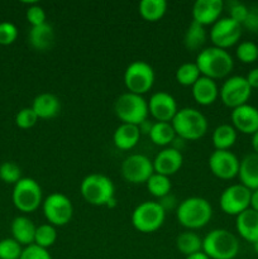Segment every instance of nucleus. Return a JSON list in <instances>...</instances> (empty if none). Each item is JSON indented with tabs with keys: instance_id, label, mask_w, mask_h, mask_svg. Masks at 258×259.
Wrapping results in <instances>:
<instances>
[{
	"instance_id": "nucleus-47",
	"label": "nucleus",
	"mask_w": 258,
	"mask_h": 259,
	"mask_svg": "<svg viewBox=\"0 0 258 259\" xmlns=\"http://www.w3.org/2000/svg\"><path fill=\"white\" fill-rule=\"evenodd\" d=\"M252 148L255 154H258V132H255L252 136Z\"/></svg>"
},
{
	"instance_id": "nucleus-2",
	"label": "nucleus",
	"mask_w": 258,
	"mask_h": 259,
	"mask_svg": "<svg viewBox=\"0 0 258 259\" xmlns=\"http://www.w3.org/2000/svg\"><path fill=\"white\" fill-rule=\"evenodd\" d=\"M195 63L201 76L214 81L227 77L234 67V61L230 53L227 50H222L214 46L200 51Z\"/></svg>"
},
{
	"instance_id": "nucleus-45",
	"label": "nucleus",
	"mask_w": 258,
	"mask_h": 259,
	"mask_svg": "<svg viewBox=\"0 0 258 259\" xmlns=\"http://www.w3.org/2000/svg\"><path fill=\"white\" fill-rule=\"evenodd\" d=\"M245 80L249 83L250 89H258V67L252 68V70L248 72V75L245 76Z\"/></svg>"
},
{
	"instance_id": "nucleus-33",
	"label": "nucleus",
	"mask_w": 258,
	"mask_h": 259,
	"mask_svg": "<svg viewBox=\"0 0 258 259\" xmlns=\"http://www.w3.org/2000/svg\"><path fill=\"white\" fill-rule=\"evenodd\" d=\"M176 81L182 86H192L200 77L201 73L197 68L195 62H186L182 63L179 68L176 70Z\"/></svg>"
},
{
	"instance_id": "nucleus-10",
	"label": "nucleus",
	"mask_w": 258,
	"mask_h": 259,
	"mask_svg": "<svg viewBox=\"0 0 258 259\" xmlns=\"http://www.w3.org/2000/svg\"><path fill=\"white\" fill-rule=\"evenodd\" d=\"M43 215L48 224L53 227H65L71 222L73 215V206L71 200L61 192L48 195L42 202Z\"/></svg>"
},
{
	"instance_id": "nucleus-4",
	"label": "nucleus",
	"mask_w": 258,
	"mask_h": 259,
	"mask_svg": "<svg viewBox=\"0 0 258 259\" xmlns=\"http://www.w3.org/2000/svg\"><path fill=\"white\" fill-rule=\"evenodd\" d=\"M239 240L227 229H214L202 239V252L210 259H234L239 253Z\"/></svg>"
},
{
	"instance_id": "nucleus-3",
	"label": "nucleus",
	"mask_w": 258,
	"mask_h": 259,
	"mask_svg": "<svg viewBox=\"0 0 258 259\" xmlns=\"http://www.w3.org/2000/svg\"><path fill=\"white\" fill-rule=\"evenodd\" d=\"M171 124L176 136L184 141H199L209 128L204 114L194 108L179 109Z\"/></svg>"
},
{
	"instance_id": "nucleus-32",
	"label": "nucleus",
	"mask_w": 258,
	"mask_h": 259,
	"mask_svg": "<svg viewBox=\"0 0 258 259\" xmlns=\"http://www.w3.org/2000/svg\"><path fill=\"white\" fill-rule=\"evenodd\" d=\"M146 185L149 194L159 200H161L162 197L171 194V189H172L171 180H169V177L163 176V175L153 174L151 177H149L148 181L146 182Z\"/></svg>"
},
{
	"instance_id": "nucleus-17",
	"label": "nucleus",
	"mask_w": 258,
	"mask_h": 259,
	"mask_svg": "<svg viewBox=\"0 0 258 259\" xmlns=\"http://www.w3.org/2000/svg\"><path fill=\"white\" fill-rule=\"evenodd\" d=\"M232 125L237 132L253 136L258 132V109L249 104L233 109L230 114Z\"/></svg>"
},
{
	"instance_id": "nucleus-19",
	"label": "nucleus",
	"mask_w": 258,
	"mask_h": 259,
	"mask_svg": "<svg viewBox=\"0 0 258 259\" xmlns=\"http://www.w3.org/2000/svg\"><path fill=\"white\" fill-rule=\"evenodd\" d=\"M184 164L182 153L172 147L162 149L153 159L154 174L163 175V176H172L181 169Z\"/></svg>"
},
{
	"instance_id": "nucleus-26",
	"label": "nucleus",
	"mask_w": 258,
	"mask_h": 259,
	"mask_svg": "<svg viewBox=\"0 0 258 259\" xmlns=\"http://www.w3.org/2000/svg\"><path fill=\"white\" fill-rule=\"evenodd\" d=\"M141 139L139 126L121 123L113 134V142L115 147L121 151H131L138 144Z\"/></svg>"
},
{
	"instance_id": "nucleus-23",
	"label": "nucleus",
	"mask_w": 258,
	"mask_h": 259,
	"mask_svg": "<svg viewBox=\"0 0 258 259\" xmlns=\"http://www.w3.org/2000/svg\"><path fill=\"white\" fill-rule=\"evenodd\" d=\"M238 177L240 184L250 191L258 190V154L253 152L240 161Z\"/></svg>"
},
{
	"instance_id": "nucleus-25",
	"label": "nucleus",
	"mask_w": 258,
	"mask_h": 259,
	"mask_svg": "<svg viewBox=\"0 0 258 259\" xmlns=\"http://www.w3.org/2000/svg\"><path fill=\"white\" fill-rule=\"evenodd\" d=\"M28 40L32 48L39 52H46L51 50L55 43V30L52 25L45 23L38 27H30L29 33H28Z\"/></svg>"
},
{
	"instance_id": "nucleus-8",
	"label": "nucleus",
	"mask_w": 258,
	"mask_h": 259,
	"mask_svg": "<svg viewBox=\"0 0 258 259\" xmlns=\"http://www.w3.org/2000/svg\"><path fill=\"white\" fill-rule=\"evenodd\" d=\"M12 200L20 212H33L42 205L43 195L39 184L30 177H22L13 187Z\"/></svg>"
},
{
	"instance_id": "nucleus-14",
	"label": "nucleus",
	"mask_w": 258,
	"mask_h": 259,
	"mask_svg": "<svg viewBox=\"0 0 258 259\" xmlns=\"http://www.w3.org/2000/svg\"><path fill=\"white\" fill-rule=\"evenodd\" d=\"M243 27L239 23L228 18H220L212 24L210 30V40L212 46L222 50H228L239 42Z\"/></svg>"
},
{
	"instance_id": "nucleus-49",
	"label": "nucleus",
	"mask_w": 258,
	"mask_h": 259,
	"mask_svg": "<svg viewBox=\"0 0 258 259\" xmlns=\"http://www.w3.org/2000/svg\"><path fill=\"white\" fill-rule=\"evenodd\" d=\"M253 250H254L255 254L258 255V240H257V242L253 243Z\"/></svg>"
},
{
	"instance_id": "nucleus-43",
	"label": "nucleus",
	"mask_w": 258,
	"mask_h": 259,
	"mask_svg": "<svg viewBox=\"0 0 258 259\" xmlns=\"http://www.w3.org/2000/svg\"><path fill=\"white\" fill-rule=\"evenodd\" d=\"M242 27L247 28L249 32H258V5L248 7V15Z\"/></svg>"
},
{
	"instance_id": "nucleus-6",
	"label": "nucleus",
	"mask_w": 258,
	"mask_h": 259,
	"mask_svg": "<svg viewBox=\"0 0 258 259\" xmlns=\"http://www.w3.org/2000/svg\"><path fill=\"white\" fill-rule=\"evenodd\" d=\"M114 111L123 124L139 126L148 118V101L137 94L124 93L116 99Z\"/></svg>"
},
{
	"instance_id": "nucleus-1",
	"label": "nucleus",
	"mask_w": 258,
	"mask_h": 259,
	"mask_svg": "<svg viewBox=\"0 0 258 259\" xmlns=\"http://www.w3.org/2000/svg\"><path fill=\"white\" fill-rule=\"evenodd\" d=\"M176 218L181 227L194 232L209 224L212 218V207L204 197H187L177 205Z\"/></svg>"
},
{
	"instance_id": "nucleus-21",
	"label": "nucleus",
	"mask_w": 258,
	"mask_h": 259,
	"mask_svg": "<svg viewBox=\"0 0 258 259\" xmlns=\"http://www.w3.org/2000/svg\"><path fill=\"white\" fill-rule=\"evenodd\" d=\"M235 228L240 237L249 243L258 240V212L249 207L235 217Z\"/></svg>"
},
{
	"instance_id": "nucleus-24",
	"label": "nucleus",
	"mask_w": 258,
	"mask_h": 259,
	"mask_svg": "<svg viewBox=\"0 0 258 259\" xmlns=\"http://www.w3.org/2000/svg\"><path fill=\"white\" fill-rule=\"evenodd\" d=\"M30 108L33 109L38 119H52L60 113L61 103L53 94L43 93L35 96Z\"/></svg>"
},
{
	"instance_id": "nucleus-15",
	"label": "nucleus",
	"mask_w": 258,
	"mask_h": 259,
	"mask_svg": "<svg viewBox=\"0 0 258 259\" xmlns=\"http://www.w3.org/2000/svg\"><path fill=\"white\" fill-rule=\"evenodd\" d=\"M240 161L233 152L217 151L209 157V168L215 177L220 180H232L238 176Z\"/></svg>"
},
{
	"instance_id": "nucleus-46",
	"label": "nucleus",
	"mask_w": 258,
	"mask_h": 259,
	"mask_svg": "<svg viewBox=\"0 0 258 259\" xmlns=\"http://www.w3.org/2000/svg\"><path fill=\"white\" fill-rule=\"evenodd\" d=\"M250 209L254 210V211L258 212V190H254L252 191V195H250Z\"/></svg>"
},
{
	"instance_id": "nucleus-40",
	"label": "nucleus",
	"mask_w": 258,
	"mask_h": 259,
	"mask_svg": "<svg viewBox=\"0 0 258 259\" xmlns=\"http://www.w3.org/2000/svg\"><path fill=\"white\" fill-rule=\"evenodd\" d=\"M18 38V28L10 22L0 23V46H9Z\"/></svg>"
},
{
	"instance_id": "nucleus-16",
	"label": "nucleus",
	"mask_w": 258,
	"mask_h": 259,
	"mask_svg": "<svg viewBox=\"0 0 258 259\" xmlns=\"http://www.w3.org/2000/svg\"><path fill=\"white\" fill-rule=\"evenodd\" d=\"M149 114L162 123H171L179 111L177 103L171 94L166 91L154 93L148 101Z\"/></svg>"
},
{
	"instance_id": "nucleus-7",
	"label": "nucleus",
	"mask_w": 258,
	"mask_h": 259,
	"mask_svg": "<svg viewBox=\"0 0 258 259\" xmlns=\"http://www.w3.org/2000/svg\"><path fill=\"white\" fill-rule=\"evenodd\" d=\"M166 211L157 201H143L132 212V224L139 233H154L163 225Z\"/></svg>"
},
{
	"instance_id": "nucleus-48",
	"label": "nucleus",
	"mask_w": 258,
	"mask_h": 259,
	"mask_svg": "<svg viewBox=\"0 0 258 259\" xmlns=\"http://www.w3.org/2000/svg\"><path fill=\"white\" fill-rule=\"evenodd\" d=\"M185 259H210V258L207 257L204 252H199V253H195V254L192 255H189V257H186Z\"/></svg>"
},
{
	"instance_id": "nucleus-18",
	"label": "nucleus",
	"mask_w": 258,
	"mask_h": 259,
	"mask_svg": "<svg viewBox=\"0 0 258 259\" xmlns=\"http://www.w3.org/2000/svg\"><path fill=\"white\" fill-rule=\"evenodd\" d=\"M224 9L223 0H196L192 7V22L202 25H212L220 19Z\"/></svg>"
},
{
	"instance_id": "nucleus-9",
	"label": "nucleus",
	"mask_w": 258,
	"mask_h": 259,
	"mask_svg": "<svg viewBox=\"0 0 258 259\" xmlns=\"http://www.w3.org/2000/svg\"><path fill=\"white\" fill-rule=\"evenodd\" d=\"M123 80L128 93L143 96L153 88L156 75L149 63L144 61H134L124 71Z\"/></svg>"
},
{
	"instance_id": "nucleus-39",
	"label": "nucleus",
	"mask_w": 258,
	"mask_h": 259,
	"mask_svg": "<svg viewBox=\"0 0 258 259\" xmlns=\"http://www.w3.org/2000/svg\"><path fill=\"white\" fill-rule=\"evenodd\" d=\"M25 17H27V20L30 24V27H38V25H42L45 23H47L46 22L47 20V15H46L45 9L40 5L35 4V3L28 8Z\"/></svg>"
},
{
	"instance_id": "nucleus-30",
	"label": "nucleus",
	"mask_w": 258,
	"mask_h": 259,
	"mask_svg": "<svg viewBox=\"0 0 258 259\" xmlns=\"http://www.w3.org/2000/svg\"><path fill=\"white\" fill-rule=\"evenodd\" d=\"M148 136L151 138L152 143L159 147L169 146L176 138V133H175L172 124L162 123V121H156V123L152 124L151 132H149Z\"/></svg>"
},
{
	"instance_id": "nucleus-5",
	"label": "nucleus",
	"mask_w": 258,
	"mask_h": 259,
	"mask_svg": "<svg viewBox=\"0 0 258 259\" xmlns=\"http://www.w3.org/2000/svg\"><path fill=\"white\" fill-rule=\"evenodd\" d=\"M81 196L94 206H106L115 199V186L105 175L90 174L81 181Z\"/></svg>"
},
{
	"instance_id": "nucleus-27",
	"label": "nucleus",
	"mask_w": 258,
	"mask_h": 259,
	"mask_svg": "<svg viewBox=\"0 0 258 259\" xmlns=\"http://www.w3.org/2000/svg\"><path fill=\"white\" fill-rule=\"evenodd\" d=\"M211 139L217 151H230L237 142V131L230 124H220L212 132Z\"/></svg>"
},
{
	"instance_id": "nucleus-20",
	"label": "nucleus",
	"mask_w": 258,
	"mask_h": 259,
	"mask_svg": "<svg viewBox=\"0 0 258 259\" xmlns=\"http://www.w3.org/2000/svg\"><path fill=\"white\" fill-rule=\"evenodd\" d=\"M191 93L194 100L201 106L211 105L219 98V88L217 85V81L205 77V76H201L191 86Z\"/></svg>"
},
{
	"instance_id": "nucleus-31",
	"label": "nucleus",
	"mask_w": 258,
	"mask_h": 259,
	"mask_svg": "<svg viewBox=\"0 0 258 259\" xmlns=\"http://www.w3.org/2000/svg\"><path fill=\"white\" fill-rule=\"evenodd\" d=\"M206 42V30L205 27L191 22L187 27L184 37V45L187 51H201V47Z\"/></svg>"
},
{
	"instance_id": "nucleus-44",
	"label": "nucleus",
	"mask_w": 258,
	"mask_h": 259,
	"mask_svg": "<svg viewBox=\"0 0 258 259\" xmlns=\"http://www.w3.org/2000/svg\"><path fill=\"white\" fill-rule=\"evenodd\" d=\"M159 202V205H161L162 207H163V210L164 211H167V210H172L174 209L175 206H176V199H175V196L174 195H167V196H164V197H162L161 199V201H158Z\"/></svg>"
},
{
	"instance_id": "nucleus-22",
	"label": "nucleus",
	"mask_w": 258,
	"mask_h": 259,
	"mask_svg": "<svg viewBox=\"0 0 258 259\" xmlns=\"http://www.w3.org/2000/svg\"><path fill=\"white\" fill-rule=\"evenodd\" d=\"M10 230H12L13 239L17 240L20 245L28 247V245L34 244L37 227L29 218L24 217V215L14 218L12 225H10Z\"/></svg>"
},
{
	"instance_id": "nucleus-28",
	"label": "nucleus",
	"mask_w": 258,
	"mask_h": 259,
	"mask_svg": "<svg viewBox=\"0 0 258 259\" xmlns=\"http://www.w3.org/2000/svg\"><path fill=\"white\" fill-rule=\"evenodd\" d=\"M176 248L185 257L202 252V238L192 230H185L177 235Z\"/></svg>"
},
{
	"instance_id": "nucleus-13",
	"label": "nucleus",
	"mask_w": 258,
	"mask_h": 259,
	"mask_svg": "<svg viewBox=\"0 0 258 259\" xmlns=\"http://www.w3.org/2000/svg\"><path fill=\"white\" fill-rule=\"evenodd\" d=\"M153 174V161L144 154H131L121 163V176L129 184H146Z\"/></svg>"
},
{
	"instance_id": "nucleus-12",
	"label": "nucleus",
	"mask_w": 258,
	"mask_h": 259,
	"mask_svg": "<svg viewBox=\"0 0 258 259\" xmlns=\"http://www.w3.org/2000/svg\"><path fill=\"white\" fill-rule=\"evenodd\" d=\"M250 195L252 191L242 184L230 185L220 195V209L227 215L238 217L243 211L249 209Z\"/></svg>"
},
{
	"instance_id": "nucleus-36",
	"label": "nucleus",
	"mask_w": 258,
	"mask_h": 259,
	"mask_svg": "<svg viewBox=\"0 0 258 259\" xmlns=\"http://www.w3.org/2000/svg\"><path fill=\"white\" fill-rule=\"evenodd\" d=\"M0 180L5 184L15 185L19 180H22V171L20 167L14 162H4L0 164Z\"/></svg>"
},
{
	"instance_id": "nucleus-38",
	"label": "nucleus",
	"mask_w": 258,
	"mask_h": 259,
	"mask_svg": "<svg viewBox=\"0 0 258 259\" xmlns=\"http://www.w3.org/2000/svg\"><path fill=\"white\" fill-rule=\"evenodd\" d=\"M38 116L33 111L32 108H23L22 110L18 111L15 116V124L20 129H30L37 124Z\"/></svg>"
},
{
	"instance_id": "nucleus-41",
	"label": "nucleus",
	"mask_w": 258,
	"mask_h": 259,
	"mask_svg": "<svg viewBox=\"0 0 258 259\" xmlns=\"http://www.w3.org/2000/svg\"><path fill=\"white\" fill-rule=\"evenodd\" d=\"M228 7H229V18L233 19L234 22L239 23L240 25H243L245 18L248 15V7L243 3L239 2H230L228 3Z\"/></svg>"
},
{
	"instance_id": "nucleus-42",
	"label": "nucleus",
	"mask_w": 258,
	"mask_h": 259,
	"mask_svg": "<svg viewBox=\"0 0 258 259\" xmlns=\"http://www.w3.org/2000/svg\"><path fill=\"white\" fill-rule=\"evenodd\" d=\"M19 259H52V257H51L47 249L32 244L23 248L22 255H20Z\"/></svg>"
},
{
	"instance_id": "nucleus-34",
	"label": "nucleus",
	"mask_w": 258,
	"mask_h": 259,
	"mask_svg": "<svg viewBox=\"0 0 258 259\" xmlns=\"http://www.w3.org/2000/svg\"><path fill=\"white\" fill-rule=\"evenodd\" d=\"M57 240V230L56 227L51 224H42L37 227L35 230V237H34V244L40 248H47L52 247Z\"/></svg>"
},
{
	"instance_id": "nucleus-11",
	"label": "nucleus",
	"mask_w": 258,
	"mask_h": 259,
	"mask_svg": "<svg viewBox=\"0 0 258 259\" xmlns=\"http://www.w3.org/2000/svg\"><path fill=\"white\" fill-rule=\"evenodd\" d=\"M250 95H252V89L249 83L247 82L244 76H230L223 82L222 88L219 90V96L222 103L225 106L233 109L248 104Z\"/></svg>"
},
{
	"instance_id": "nucleus-29",
	"label": "nucleus",
	"mask_w": 258,
	"mask_h": 259,
	"mask_svg": "<svg viewBox=\"0 0 258 259\" xmlns=\"http://www.w3.org/2000/svg\"><path fill=\"white\" fill-rule=\"evenodd\" d=\"M141 17L147 22H158L167 12V3L164 0H142L138 5Z\"/></svg>"
},
{
	"instance_id": "nucleus-37",
	"label": "nucleus",
	"mask_w": 258,
	"mask_h": 259,
	"mask_svg": "<svg viewBox=\"0 0 258 259\" xmlns=\"http://www.w3.org/2000/svg\"><path fill=\"white\" fill-rule=\"evenodd\" d=\"M23 248L13 238L0 240V259H19Z\"/></svg>"
},
{
	"instance_id": "nucleus-35",
	"label": "nucleus",
	"mask_w": 258,
	"mask_h": 259,
	"mask_svg": "<svg viewBox=\"0 0 258 259\" xmlns=\"http://www.w3.org/2000/svg\"><path fill=\"white\" fill-rule=\"evenodd\" d=\"M237 58L243 63H253L258 61V46L250 40H244L235 50Z\"/></svg>"
}]
</instances>
